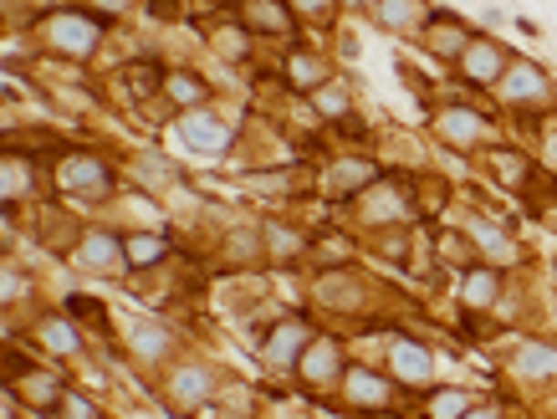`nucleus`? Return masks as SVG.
Here are the masks:
<instances>
[{"label": "nucleus", "instance_id": "nucleus-1", "mask_svg": "<svg viewBox=\"0 0 557 419\" xmlns=\"http://www.w3.org/2000/svg\"><path fill=\"white\" fill-rule=\"evenodd\" d=\"M113 26L108 15H98L82 0H57L26 26L31 46H36L41 62H67V66H88L103 56V46L113 41Z\"/></svg>", "mask_w": 557, "mask_h": 419}, {"label": "nucleus", "instance_id": "nucleus-2", "mask_svg": "<svg viewBox=\"0 0 557 419\" xmlns=\"http://www.w3.org/2000/svg\"><path fill=\"white\" fill-rule=\"evenodd\" d=\"M46 184H52V195L67 199L72 210H113L118 195L129 189L123 164L98 144H72L52 169H46Z\"/></svg>", "mask_w": 557, "mask_h": 419}, {"label": "nucleus", "instance_id": "nucleus-3", "mask_svg": "<svg viewBox=\"0 0 557 419\" xmlns=\"http://www.w3.org/2000/svg\"><path fill=\"white\" fill-rule=\"evenodd\" d=\"M425 118H429V138H435L445 154H460L466 164L480 148H491L506 138V123H501V113H496V103H480L476 92H460V87L435 97Z\"/></svg>", "mask_w": 557, "mask_h": 419}, {"label": "nucleus", "instance_id": "nucleus-4", "mask_svg": "<svg viewBox=\"0 0 557 419\" xmlns=\"http://www.w3.org/2000/svg\"><path fill=\"white\" fill-rule=\"evenodd\" d=\"M307 307L327 322H343V328H368L378 322V307H384V287L374 276L363 271L358 261L353 266H323V271L307 276Z\"/></svg>", "mask_w": 557, "mask_h": 419}, {"label": "nucleus", "instance_id": "nucleus-5", "mask_svg": "<svg viewBox=\"0 0 557 419\" xmlns=\"http://www.w3.org/2000/svg\"><path fill=\"white\" fill-rule=\"evenodd\" d=\"M231 383L235 379L215 363V358L184 353V358H174V363L154 379V399L164 404L169 419H200L225 389H231Z\"/></svg>", "mask_w": 557, "mask_h": 419}, {"label": "nucleus", "instance_id": "nucleus-6", "mask_svg": "<svg viewBox=\"0 0 557 419\" xmlns=\"http://www.w3.org/2000/svg\"><path fill=\"white\" fill-rule=\"evenodd\" d=\"M323 404H337V409L363 414V419H394V414H409L419 399H415V393H404L384 363H368V358L353 353V363L343 368L337 393H333V399H323Z\"/></svg>", "mask_w": 557, "mask_h": 419}, {"label": "nucleus", "instance_id": "nucleus-7", "mask_svg": "<svg viewBox=\"0 0 557 419\" xmlns=\"http://www.w3.org/2000/svg\"><path fill=\"white\" fill-rule=\"evenodd\" d=\"M312 338H317V312L312 307H286V312L266 317L256 328V338H251L261 358V373L266 379H292Z\"/></svg>", "mask_w": 557, "mask_h": 419}, {"label": "nucleus", "instance_id": "nucleus-8", "mask_svg": "<svg viewBox=\"0 0 557 419\" xmlns=\"http://www.w3.org/2000/svg\"><path fill=\"white\" fill-rule=\"evenodd\" d=\"M491 103L501 118H542V113H557V72L537 56L517 52L506 77L496 82Z\"/></svg>", "mask_w": 557, "mask_h": 419}, {"label": "nucleus", "instance_id": "nucleus-9", "mask_svg": "<svg viewBox=\"0 0 557 419\" xmlns=\"http://www.w3.org/2000/svg\"><path fill=\"white\" fill-rule=\"evenodd\" d=\"M164 133L184 148V154L210 158V164L235 158V148H241V118H231L221 103L190 107V113H174V118L164 123Z\"/></svg>", "mask_w": 557, "mask_h": 419}, {"label": "nucleus", "instance_id": "nucleus-10", "mask_svg": "<svg viewBox=\"0 0 557 419\" xmlns=\"http://www.w3.org/2000/svg\"><path fill=\"white\" fill-rule=\"evenodd\" d=\"M450 220L466 230V240L476 246L480 261L501 266V271H527L531 256H527V246H521V236H517V220H506L501 210L466 205V210H455Z\"/></svg>", "mask_w": 557, "mask_h": 419}, {"label": "nucleus", "instance_id": "nucleus-11", "mask_svg": "<svg viewBox=\"0 0 557 419\" xmlns=\"http://www.w3.org/2000/svg\"><path fill=\"white\" fill-rule=\"evenodd\" d=\"M389 174V164L374 154V148H333V154L317 164V199L333 210H348L353 199L368 189V184H378Z\"/></svg>", "mask_w": 557, "mask_h": 419}, {"label": "nucleus", "instance_id": "nucleus-12", "mask_svg": "<svg viewBox=\"0 0 557 419\" xmlns=\"http://www.w3.org/2000/svg\"><path fill=\"white\" fill-rule=\"evenodd\" d=\"M378 348H384V358H378V363L389 368L394 383H399L404 393H415V399H419V393H429L435 383H440V358H435L429 338L384 322V328H378Z\"/></svg>", "mask_w": 557, "mask_h": 419}, {"label": "nucleus", "instance_id": "nucleus-13", "mask_svg": "<svg viewBox=\"0 0 557 419\" xmlns=\"http://www.w3.org/2000/svg\"><path fill=\"white\" fill-rule=\"evenodd\" d=\"M348 363H353V342L333 328H317V338L307 342V353H302L297 373H292V389H297L307 404H323V399L337 393Z\"/></svg>", "mask_w": 557, "mask_h": 419}, {"label": "nucleus", "instance_id": "nucleus-14", "mask_svg": "<svg viewBox=\"0 0 557 419\" xmlns=\"http://www.w3.org/2000/svg\"><path fill=\"white\" fill-rule=\"evenodd\" d=\"M123 353H129L133 373L159 379L174 358L190 353V342H184V332L169 317H133V322H123Z\"/></svg>", "mask_w": 557, "mask_h": 419}, {"label": "nucleus", "instance_id": "nucleus-15", "mask_svg": "<svg viewBox=\"0 0 557 419\" xmlns=\"http://www.w3.org/2000/svg\"><path fill=\"white\" fill-rule=\"evenodd\" d=\"M5 338H26L41 358H52V363H88L92 358V338L62 312V307H36L31 322L21 332H5Z\"/></svg>", "mask_w": 557, "mask_h": 419}, {"label": "nucleus", "instance_id": "nucleus-16", "mask_svg": "<svg viewBox=\"0 0 557 419\" xmlns=\"http://www.w3.org/2000/svg\"><path fill=\"white\" fill-rule=\"evenodd\" d=\"M511 56H517V46H506V41L491 36V31H476L470 46H466V56L450 66V87L476 92V97H491L496 82H501L506 66H511Z\"/></svg>", "mask_w": 557, "mask_h": 419}, {"label": "nucleus", "instance_id": "nucleus-17", "mask_svg": "<svg viewBox=\"0 0 557 419\" xmlns=\"http://www.w3.org/2000/svg\"><path fill=\"white\" fill-rule=\"evenodd\" d=\"M67 266L82 276H98V281H123L129 276V250H123V225L113 220H88L82 240L72 246Z\"/></svg>", "mask_w": 557, "mask_h": 419}, {"label": "nucleus", "instance_id": "nucleus-18", "mask_svg": "<svg viewBox=\"0 0 557 419\" xmlns=\"http://www.w3.org/2000/svg\"><path fill=\"white\" fill-rule=\"evenodd\" d=\"M501 368H506V379L527 393L552 389L557 383V338H547V332H517Z\"/></svg>", "mask_w": 557, "mask_h": 419}, {"label": "nucleus", "instance_id": "nucleus-19", "mask_svg": "<svg viewBox=\"0 0 557 419\" xmlns=\"http://www.w3.org/2000/svg\"><path fill=\"white\" fill-rule=\"evenodd\" d=\"M476 169L486 174L496 189H506L511 199H521L531 184H537L542 164L531 158L527 144H511V138H501V144H491V148H480V154H476Z\"/></svg>", "mask_w": 557, "mask_h": 419}, {"label": "nucleus", "instance_id": "nucleus-20", "mask_svg": "<svg viewBox=\"0 0 557 419\" xmlns=\"http://www.w3.org/2000/svg\"><path fill=\"white\" fill-rule=\"evenodd\" d=\"M511 276L517 271H501V266H491V261H476V266H466V271H455L450 301L460 307V312H491L496 317L506 291H511Z\"/></svg>", "mask_w": 557, "mask_h": 419}, {"label": "nucleus", "instance_id": "nucleus-21", "mask_svg": "<svg viewBox=\"0 0 557 419\" xmlns=\"http://www.w3.org/2000/svg\"><path fill=\"white\" fill-rule=\"evenodd\" d=\"M210 256H215L221 276H231V271H266V240H261V220H251V215L225 220L221 236H215V246H210Z\"/></svg>", "mask_w": 557, "mask_h": 419}, {"label": "nucleus", "instance_id": "nucleus-22", "mask_svg": "<svg viewBox=\"0 0 557 419\" xmlns=\"http://www.w3.org/2000/svg\"><path fill=\"white\" fill-rule=\"evenodd\" d=\"M88 220H82V210H72L67 199L46 195L31 205V240H41V250H52V256H72V246L82 240Z\"/></svg>", "mask_w": 557, "mask_h": 419}, {"label": "nucleus", "instance_id": "nucleus-23", "mask_svg": "<svg viewBox=\"0 0 557 419\" xmlns=\"http://www.w3.org/2000/svg\"><path fill=\"white\" fill-rule=\"evenodd\" d=\"M480 26H470L460 11H450V5H435L429 11V21H425V31L415 36V46L429 56V62H440L445 72H450L460 56H466V46H470V36H476Z\"/></svg>", "mask_w": 557, "mask_h": 419}, {"label": "nucleus", "instance_id": "nucleus-24", "mask_svg": "<svg viewBox=\"0 0 557 419\" xmlns=\"http://www.w3.org/2000/svg\"><path fill=\"white\" fill-rule=\"evenodd\" d=\"M123 174H129L133 189L159 195V199L190 184V169H184L174 154H164V148H139V154H129V158H123Z\"/></svg>", "mask_w": 557, "mask_h": 419}, {"label": "nucleus", "instance_id": "nucleus-25", "mask_svg": "<svg viewBox=\"0 0 557 419\" xmlns=\"http://www.w3.org/2000/svg\"><path fill=\"white\" fill-rule=\"evenodd\" d=\"M15 393H21V409H26L31 419H52L57 404H62V393L72 389V373H67V363H52V358H41L31 373H21V379L11 383Z\"/></svg>", "mask_w": 557, "mask_h": 419}, {"label": "nucleus", "instance_id": "nucleus-26", "mask_svg": "<svg viewBox=\"0 0 557 419\" xmlns=\"http://www.w3.org/2000/svg\"><path fill=\"white\" fill-rule=\"evenodd\" d=\"M235 21L251 31V36L261 41V46H292L297 36V15H292V5L286 0H241L235 5Z\"/></svg>", "mask_w": 557, "mask_h": 419}, {"label": "nucleus", "instance_id": "nucleus-27", "mask_svg": "<svg viewBox=\"0 0 557 419\" xmlns=\"http://www.w3.org/2000/svg\"><path fill=\"white\" fill-rule=\"evenodd\" d=\"M261 240H266V266L272 271L307 266L312 256V225L286 220V215H261Z\"/></svg>", "mask_w": 557, "mask_h": 419}, {"label": "nucleus", "instance_id": "nucleus-28", "mask_svg": "<svg viewBox=\"0 0 557 419\" xmlns=\"http://www.w3.org/2000/svg\"><path fill=\"white\" fill-rule=\"evenodd\" d=\"M276 66H282V82L297 92V97H307V92H317L323 82L337 77V62L323 52V46H312V41H292V46H282Z\"/></svg>", "mask_w": 557, "mask_h": 419}, {"label": "nucleus", "instance_id": "nucleus-29", "mask_svg": "<svg viewBox=\"0 0 557 419\" xmlns=\"http://www.w3.org/2000/svg\"><path fill=\"white\" fill-rule=\"evenodd\" d=\"M52 195V184H46V169H41L36 158L15 154V148H5L0 154V205H21L31 210L36 199Z\"/></svg>", "mask_w": 557, "mask_h": 419}, {"label": "nucleus", "instance_id": "nucleus-30", "mask_svg": "<svg viewBox=\"0 0 557 419\" xmlns=\"http://www.w3.org/2000/svg\"><path fill=\"white\" fill-rule=\"evenodd\" d=\"M200 36H205L210 56L225 62V66H251V62H256L261 41L235 21V11H215V21H200Z\"/></svg>", "mask_w": 557, "mask_h": 419}, {"label": "nucleus", "instance_id": "nucleus-31", "mask_svg": "<svg viewBox=\"0 0 557 419\" xmlns=\"http://www.w3.org/2000/svg\"><path fill=\"white\" fill-rule=\"evenodd\" d=\"M123 250H129V276H149V271H164V266H174V256H180V240H174V230L129 225V230H123Z\"/></svg>", "mask_w": 557, "mask_h": 419}, {"label": "nucleus", "instance_id": "nucleus-32", "mask_svg": "<svg viewBox=\"0 0 557 419\" xmlns=\"http://www.w3.org/2000/svg\"><path fill=\"white\" fill-rule=\"evenodd\" d=\"M429 11H435V0H368L363 5L368 26L384 31V36H399V41H415L425 31Z\"/></svg>", "mask_w": 557, "mask_h": 419}, {"label": "nucleus", "instance_id": "nucleus-33", "mask_svg": "<svg viewBox=\"0 0 557 419\" xmlns=\"http://www.w3.org/2000/svg\"><path fill=\"white\" fill-rule=\"evenodd\" d=\"M210 103H215V82L190 62H169V77H164L169 113H190V107H210Z\"/></svg>", "mask_w": 557, "mask_h": 419}, {"label": "nucleus", "instance_id": "nucleus-34", "mask_svg": "<svg viewBox=\"0 0 557 419\" xmlns=\"http://www.w3.org/2000/svg\"><path fill=\"white\" fill-rule=\"evenodd\" d=\"M358 256H363V236L353 225H317L312 230V256H307L312 271H323V266H353Z\"/></svg>", "mask_w": 557, "mask_h": 419}, {"label": "nucleus", "instance_id": "nucleus-35", "mask_svg": "<svg viewBox=\"0 0 557 419\" xmlns=\"http://www.w3.org/2000/svg\"><path fill=\"white\" fill-rule=\"evenodd\" d=\"M480 404V393L470 383H435L429 393H419L415 419H466Z\"/></svg>", "mask_w": 557, "mask_h": 419}, {"label": "nucleus", "instance_id": "nucleus-36", "mask_svg": "<svg viewBox=\"0 0 557 419\" xmlns=\"http://www.w3.org/2000/svg\"><path fill=\"white\" fill-rule=\"evenodd\" d=\"M307 107H312V118L323 123V128H333V123H343L348 113H358V97H353V82L337 72L333 82H323L317 92H307Z\"/></svg>", "mask_w": 557, "mask_h": 419}, {"label": "nucleus", "instance_id": "nucleus-37", "mask_svg": "<svg viewBox=\"0 0 557 419\" xmlns=\"http://www.w3.org/2000/svg\"><path fill=\"white\" fill-rule=\"evenodd\" d=\"M511 128L521 133V144H527L531 158L542 164V174L557 179V113H542V118H511Z\"/></svg>", "mask_w": 557, "mask_h": 419}, {"label": "nucleus", "instance_id": "nucleus-38", "mask_svg": "<svg viewBox=\"0 0 557 419\" xmlns=\"http://www.w3.org/2000/svg\"><path fill=\"white\" fill-rule=\"evenodd\" d=\"M286 5H292L302 31H327L333 36L343 26V0H286Z\"/></svg>", "mask_w": 557, "mask_h": 419}, {"label": "nucleus", "instance_id": "nucleus-39", "mask_svg": "<svg viewBox=\"0 0 557 419\" xmlns=\"http://www.w3.org/2000/svg\"><path fill=\"white\" fill-rule=\"evenodd\" d=\"M52 419H108V409L98 404V393H92L88 383L72 379V389L62 393V404H57V414H52Z\"/></svg>", "mask_w": 557, "mask_h": 419}, {"label": "nucleus", "instance_id": "nucleus-40", "mask_svg": "<svg viewBox=\"0 0 557 419\" xmlns=\"http://www.w3.org/2000/svg\"><path fill=\"white\" fill-rule=\"evenodd\" d=\"M0 301H5V312H15V301H31V276L15 256L0 261Z\"/></svg>", "mask_w": 557, "mask_h": 419}, {"label": "nucleus", "instance_id": "nucleus-41", "mask_svg": "<svg viewBox=\"0 0 557 419\" xmlns=\"http://www.w3.org/2000/svg\"><path fill=\"white\" fill-rule=\"evenodd\" d=\"M82 5H92V11L108 15V21H123L129 11H139V5H149V0H82Z\"/></svg>", "mask_w": 557, "mask_h": 419}, {"label": "nucleus", "instance_id": "nucleus-42", "mask_svg": "<svg viewBox=\"0 0 557 419\" xmlns=\"http://www.w3.org/2000/svg\"><path fill=\"white\" fill-rule=\"evenodd\" d=\"M466 419H517V414H511V404H501V399H480Z\"/></svg>", "mask_w": 557, "mask_h": 419}, {"label": "nucleus", "instance_id": "nucleus-43", "mask_svg": "<svg viewBox=\"0 0 557 419\" xmlns=\"http://www.w3.org/2000/svg\"><path fill=\"white\" fill-rule=\"evenodd\" d=\"M501 21H506V11H501V5H486V11H480V31H496Z\"/></svg>", "mask_w": 557, "mask_h": 419}, {"label": "nucleus", "instance_id": "nucleus-44", "mask_svg": "<svg viewBox=\"0 0 557 419\" xmlns=\"http://www.w3.org/2000/svg\"><path fill=\"white\" fill-rule=\"evenodd\" d=\"M511 26H517L521 36H542V26H537V21H531V15H511Z\"/></svg>", "mask_w": 557, "mask_h": 419}, {"label": "nucleus", "instance_id": "nucleus-45", "mask_svg": "<svg viewBox=\"0 0 557 419\" xmlns=\"http://www.w3.org/2000/svg\"><path fill=\"white\" fill-rule=\"evenodd\" d=\"M210 11H235V5H241V0H205Z\"/></svg>", "mask_w": 557, "mask_h": 419}, {"label": "nucleus", "instance_id": "nucleus-46", "mask_svg": "<svg viewBox=\"0 0 557 419\" xmlns=\"http://www.w3.org/2000/svg\"><path fill=\"white\" fill-rule=\"evenodd\" d=\"M5 5H15V0H5Z\"/></svg>", "mask_w": 557, "mask_h": 419}]
</instances>
